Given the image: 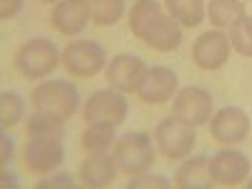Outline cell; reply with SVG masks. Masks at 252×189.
Returning a JSON list of instances; mask_svg holds the SVG:
<instances>
[{"label": "cell", "mask_w": 252, "mask_h": 189, "mask_svg": "<svg viewBox=\"0 0 252 189\" xmlns=\"http://www.w3.org/2000/svg\"><path fill=\"white\" fill-rule=\"evenodd\" d=\"M3 187H5V189H10V187L15 189V187H18L15 174H10V172H8V166H3Z\"/></svg>", "instance_id": "f546056e"}, {"label": "cell", "mask_w": 252, "mask_h": 189, "mask_svg": "<svg viewBox=\"0 0 252 189\" xmlns=\"http://www.w3.org/2000/svg\"><path fill=\"white\" fill-rule=\"evenodd\" d=\"M245 15L242 0H209L207 3V18L212 20L215 28H232Z\"/></svg>", "instance_id": "ffe728a7"}, {"label": "cell", "mask_w": 252, "mask_h": 189, "mask_svg": "<svg viewBox=\"0 0 252 189\" xmlns=\"http://www.w3.org/2000/svg\"><path fill=\"white\" fill-rule=\"evenodd\" d=\"M172 116L192 124V126H202L212 119V94L202 86H184L177 91L174 103H172Z\"/></svg>", "instance_id": "ba28073f"}, {"label": "cell", "mask_w": 252, "mask_h": 189, "mask_svg": "<svg viewBox=\"0 0 252 189\" xmlns=\"http://www.w3.org/2000/svg\"><path fill=\"white\" fill-rule=\"evenodd\" d=\"M174 184L179 189H212L215 179L209 174V157H187L174 174Z\"/></svg>", "instance_id": "2e32d148"}, {"label": "cell", "mask_w": 252, "mask_h": 189, "mask_svg": "<svg viewBox=\"0 0 252 189\" xmlns=\"http://www.w3.org/2000/svg\"><path fill=\"white\" fill-rule=\"evenodd\" d=\"M177 89H179V78L172 68L152 66L146 71L141 86L136 89V94L144 103H149V106H161V103H166L172 96H177Z\"/></svg>", "instance_id": "4fadbf2b"}, {"label": "cell", "mask_w": 252, "mask_h": 189, "mask_svg": "<svg viewBox=\"0 0 252 189\" xmlns=\"http://www.w3.org/2000/svg\"><path fill=\"white\" fill-rule=\"evenodd\" d=\"M149 71V66L131 53H119L106 63V81L109 86L121 91V94H131L141 86V81Z\"/></svg>", "instance_id": "8fae6325"}, {"label": "cell", "mask_w": 252, "mask_h": 189, "mask_svg": "<svg viewBox=\"0 0 252 189\" xmlns=\"http://www.w3.org/2000/svg\"><path fill=\"white\" fill-rule=\"evenodd\" d=\"M61 63L73 78H94L96 73L106 71V51L103 46H98L96 40H71V43L63 48Z\"/></svg>", "instance_id": "5b68a950"}, {"label": "cell", "mask_w": 252, "mask_h": 189, "mask_svg": "<svg viewBox=\"0 0 252 189\" xmlns=\"http://www.w3.org/2000/svg\"><path fill=\"white\" fill-rule=\"evenodd\" d=\"M114 159L119 164V169L129 177L149 172V166L154 164L152 136H146L144 131H129L119 136L114 144Z\"/></svg>", "instance_id": "277c9868"}, {"label": "cell", "mask_w": 252, "mask_h": 189, "mask_svg": "<svg viewBox=\"0 0 252 189\" xmlns=\"http://www.w3.org/2000/svg\"><path fill=\"white\" fill-rule=\"evenodd\" d=\"M38 189H73L76 187V179L71 177V174H56V177H48V179H43V182H38L35 184Z\"/></svg>", "instance_id": "4316f807"}, {"label": "cell", "mask_w": 252, "mask_h": 189, "mask_svg": "<svg viewBox=\"0 0 252 189\" xmlns=\"http://www.w3.org/2000/svg\"><path fill=\"white\" fill-rule=\"evenodd\" d=\"M250 169H252V164L247 154L232 149V146L220 149L209 159V174H212L215 184H222V187H240L242 182H247Z\"/></svg>", "instance_id": "30bf717a"}, {"label": "cell", "mask_w": 252, "mask_h": 189, "mask_svg": "<svg viewBox=\"0 0 252 189\" xmlns=\"http://www.w3.org/2000/svg\"><path fill=\"white\" fill-rule=\"evenodd\" d=\"M161 15H164V10L157 0H136L129 13V28L139 40H144V35L152 31V26Z\"/></svg>", "instance_id": "ac0fdd59"}, {"label": "cell", "mask_w": 252, "mask_h": 189, "mask_svg": "<svg viewBox=\"0 0 252 189\" xmlns=\"http://www.w3.org/2000/svg\"><path fill=\"white\" fill-rule=\"evenodd\" d=\"M23 161L33 174H48L66 161V144L58 136H28Z\"/></svg>", "instance_id": "52a82bcc"}, {"label": "cell", "mask_w": 252, "mask_h": 189, "mask_svg": "<svg viewBox=\"0 0 252 189\" xmlns=\"http://www.w3.org/2000/svg\"><path fill=\"white\" fill-rule=\"evenodd\" d=\"M23 3L26 0H0V18L3 20L15 18L20 10H23Z\"/></svg>", "instance_id": "83f0119b"}, {"label": "cell", "mask_w": 252, "mask_h": 189, "mask_svg": "<svg viewBox=\"0 0 252 189\" xmlns=\"http://www.w3.org/2000/svg\"><path fill=\"white\" fill-rule=\"evenodd\" d=\"M23 111H26V103H23V96L20 94H15V91L0 94V126L5 131L23 119Z\"/></svg>", "instance_id": "cb8c5ba5"}, {"label": "cell", "mask_w": 252, "mask_h": 189, "mask_svg": "<svg viewBox=\"0 0 252 189\" xmlns=\"http://www.w3.org/2000/svg\"><path fill=\"white\" fill-rule=\"evenodd\" d=\"M33 109L40 114H51L56 119L68 121L81 103V94L66 78H53V81H40L31 94Z\"/></svg>", "instance_id": "6da1fadb"}, {"label": "cell", "mask_w": 252, "mask_h": 189, "mask_svg": "<svg viewBox=\"0 0 252 189\" xmlns=\"http://www.w3.org/2000/svg\"><path fill=\"white\" fill-rule=\"evenodd\" d=\"M154 141L164 159H172V161L187 159L197 144V126L187 124L177 116H166L157 124Z\"/></svg>", "instance_id": "3957f363"}, {"label": "cell", "mask_w": 252, "mask_h": 189, "mask_svg": "<svg viewBox=\"0 0 252 189\" xmlns=\"http://www.w3.org/2000/svg\"><path fill=\"white\" fill-rule=\"evenodd\" d=\"M89 20H91V3L89 0H61V3H56V8L51 13L53 28L66 38L81 35L86 31Z\"/></svg>", "instance_id": "5bb4252c"}, {"label": "cell", "mask_w": 252, "mask_h": 189, "mask_svg": "<svg viewBox=\"0 0 252 189\" xmlns=\"http://www.w3.org/2000/svg\"><path fill=\"white\" fill-rule=\"evenodd\" d=\"M229 43H232V51H237L240 56L252 58V18L247 13L229 28Z\"/></svg>", "instance_id": "d4e9b609"}, {"label": "cell", "mask_w": 252, "mask_h": 189, "mask_svg": "<svg viewBox=\"0 0 252 189\" xmlns=\"http://www.w3.org/2000/svg\"><path fill=\"white\" fill-rule=\"evenodd\" d=\"M229 53H232V43H229V35H224L220 28L217 31H207L202 33L194 46H192V58L197 63V68L202 71H217L222 68Z\"/></svg>", "instance_id": "7c38bea8"}, {"label": "cell", "mask_w": 252, "mask_h": 189, "mask_svg": "<svg viewBox=\"0 0 252 189\" xmlns=\"http://www.w3.org/2000/svg\"><path fill=\"white\" fill-rule=\"evenodd\" d=\"M164 5H166V13L184 28L199 26L207 15L204 0H164Z\"/></svg>", "instance_id": "d6986e66"}, {"label": "cell", "mask_w": 252, "mask_h": 189, "mask_svg": "<svg viewBox=\"0 0 252 189\" xmlns=\"http://www.w3.org/2000/svg\"><path fill=\"white\" fill-rule=\"evenodd\" d=\"M91 3V20L96 26H116L126 13L124 0H89Z\"/></svg>", "instance_id": "603a6c76"}, {"label": "cell", "mask_w": 252, "mask_h": 189, "mask_svg": "<svg viewBox=\"0 0 252 189\" xmlns=\"http://www.w3.org/2000/svg\"><path fill=\"white\" fill-rule=\"evenodd\" d=\"M0 146H3V152H0V164L8 166L13 161V139L8 136L5 129H3V136H0Z\"/></svg>", "instance_id": "f1b7e54d"}, {"label": "cell", "mask_w": 252, "mask_h": 189, "mask_svg": "<svg viewBox=\"0 0 252 189\" xmlns=\"http://www.w3.org/2000/svg\"><path fill=\"white\" fill-rule=\"evenodd\" d=\"M116 144V126L111 124H89V129L81 136V146L91 152H109Z\"/></svg>", "instance_id": "44dd1931"}, {"label": "cell", "mask_w": 252, "mask_h": 189, "mask_svg": "<svg viewBox=\"0 0 252 189\" xmlns=\"http://www.w3.org/2000/svg\"><path fill=\"white\" fill-rule=\"evenodd\" d=\"M247 134H250V116L240 106H224L209 119V136L217 144L235 146L245 141Z\"/></svg>", "instance_id": "9c48e42d"}, {"label": "cell", "mask_w": 252, "mask_h": 189, "mask_svg": "<svg viewBox=\"0 0 252 189\" xmlns=\"http://www.w3.org/2000/svg\"><path fill=\"white\" fill-rule=\"evenodd\" d=\"M247 187H250V189H252V177H247Z\"/></svg>", "instance_id": "1f68e13d"}, {"label": "cell", "mask_w": 252, "mask_h": 189, "mask_svg": "<svg viewBox=\"0 0 252 189\" xmlns=\"http://www.w3.org/2000/svg\"><path fill=\"white\" fill-rule=\"evenodd\" d=\"M144 43L149 46L152 51H159V53H169L174 48L182 46V26L172 15H161L157 23L152 26V31L144 35Z\"/></svg>", "instance_id": "e0dca14e"}, {"label": "cell", "mask_w": 252, "mask_h": 189, "mask_svg": "<svg viewBox=\"0 0 252 189\" xmlns=\"http://www.w3.org/2000/svg\"><path fill=\"white\" fill-rule=\"evenodd\" d=\"M119 172V164L114 159V154L109 152H91L86 157V161L81 164L78 169V179L83 187L89 189H101V187H109L114 182Z\"/></svg>", "instance_id": "9a60e30c"}, {"label": "cell", "mask_w": 252, "mask_h": 189, "mask_svg": "<svg viewBox=\"0 0 252 189\" xmlns=\"http://www.w3.org/2000/svg\"><path fill=\"white\" fill-rule=\"evenodd\" d=\"M61 63L58 48L48 38H31L15 51V68L31 81L51 76Z\"/></svg>", "instance_id": "7a4b0ae2"}, {"label": "cell", "mask_w": 252, "mask_h": 189, "mask_svg": "<svg viewBox=\"0 0 252 189\" xmlns=\"http://www.w3.org/2000/svg\"><path fill=\"white\" fill-rule=\"evenodd\" d=\"M126 114H129V101L126 96L116 89H101L94 91L89 96V101L83 103V119L86 124H111L119 126L121 121H126Z\"/></svg>", "instance_id": "8992f818"}, {"label": "cell", "mask_w": 252, "mask_h": 189, "mask_svg": "<svg viewBox=\"0 0 252 189\" xmlns=\"http://www.w3.org/2000/svg\"><path fill=\"white\" fill-rule=\"evenodd\" d=\"M26 131H28V136H58V139H63L66 136V121L56 119L51 114L33 111L28 124H26Z\"/></svg>", "instance_id": "7402d4cb"}, {"label": "cell", "mask_w": 252, "mask_h": 189, "mask_svg": "<svg viewBox=\"0 0 252 189\" xmlns=\"http://www.w3.org/2000/svg\"><path fill=\"white\" fill-rule=\"evenodd\" d=\"M40 3H61V0H40Z\"/></svg>", "instance_id": "4dcf8cb0"}, {"label": "cell", "mask_w": 252, "mask_h": 189, "mask_svg": "<svg viewBox=\"0 0 252 189\" xmlns=\"http://www.w3.org/2000/svg\"><path fill=\"white\" fill-rule=\"evenodd\" d=\"M169 179H164L159 174H136L131 182H129V189H169Z\"/></svg>", "instance_id": "484cf974"}]
</instances>
